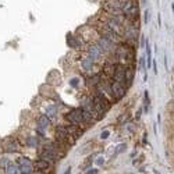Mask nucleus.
<instances>
[{
	"label": "nucleus",
	"instance_id": "nucleus-1",
	"mask_svg": "<svg viewBox=\"0 0 174 174\" xmlns=\"http://www.w3.org/2000/svg\"><path fill=\"white\" fill-rule=\"evenodd\" d=\"M92 102H93V106H95L96 111H98V116H99V117H103L106 114V111L109 110L107 98H106L105 95H102V93H98L92 99Z\"/></svg>",
	"mask_w": 174,
	"mask_h": 174
},
{
	"label": "nucleus",
	"instance_id": "nucleus-2",
	"mask_svg": "<svg viewBox=\"0 0 174 174\" xmlns=\"http://www.w3.org/2000/svg\"><path fill=\"white\" fill-rule=\"evenodd\" d=\"M66 118L72 124V126H82L84 123H87L84 118V110L82 109H75L71 110L68 114H66Z\"/></svg>",
	"mask_w": 174,
	"mask_h": 174
},
{
	"label": "nucleus",
	"instance_id": "nucleus-3",
	"mask_svg": "<svg viewBox=\"0 0 174 174\" xmlns=\"http://www.w3.org/2000/svg\"><path fill=\"white\" fill-rule=\"evenodd\" d=\"M110 89H111V96H113L114 99H121L124 96V93H126V85L121 84V82L114 81L110 85Z\"/></svg>",
	"mask_w": 174,
	"mask_h": 174
},
{
	"label": "nucleus",
	"instance_id": "nucleus-4",
	"mask_svg": "<svg viewBox=\"0 0 174 174\" xmlns=\"http://www.w3.org/2000/svg\"><path fill=\"white\" fill-rule=\"evenodd\" d=\"M100 33H102V38H106L107 41H110V42H113V43H117L118 41H120V35L116 33L111 28H109L107 25H103Z\"/></svg>",
	"mask_w": 174,
	"mask_h": 174
},
{
	"label": "nucleus",
	"instance_id": "nucleus-5",
	"mask_svg": "<svg viewBox=\"0 0 174 174\" xmlns=\"http://www.w3.org/2000/svg\"><path fill=\"white\" fill-rule=\"evenodd\" d=\"M18 167H20V171L22 174H31V171H32V163L27 157H20L18 159Z\"/></svg>",
	"mask_w": 174,
	"mask_h": 174
},
{
	"label": "nucleus",
	"instance_id": "nucleus-6",
	"mask_svg": "<svg viewBox=\"0 0 174 174\" xmlns=\"http://www.w3.org/2000/svg\"><path fill=\"white\" fill-rule=\"evenodd\" d=\"M113 79L116 82L126 84V67L124 66H116V68H114V74H113Z\"/></svg>",
	"mask_w": 174,
	"mask_h": 174
},
{
	"label": "nucleus",
	"instance_id": "nucleus-7",
	"mask_svg": "<svg viewBox=\"0 0 174 174\" xmlns=\"http://www.w3.org/2000/svg\"><path fill=\"white\" fill-rule=\"evenodd\" d=\"M41 157H42L43 160H46V162H54V160L57 159V152L45 148V149L42 150V153H41Z\"/></svg>",
	"mask_w": 174,
	"mask_h": 174
},
{
	"label": "nucleus",
	"instance_id": "nucleus-8",
	"mask_svg": "<svg viewBox=\"0 0 174 174\" xmlns=\"http://www.w3.org/2000/svg\"><path fill=\"white\" fill-rule=\"evenodd\" d=\"M100 54H102V49H100L98 45H92L89 48V50H88V57L92 59L93 61H95L96 59H99Z\"/></svg>",
	"mask_w": 174,
	"mask_h": 174
},
{
	"label": "nucleus",
	"instance_id": "nucleus-9",
	"mask_svg": "<svg viewBox=\"0 0 174 174\" xmlns=\"http://www.w3.org/2000/svg\"><path fill=\"white\" fill-rule=\"evenodd\" d=\"M3 148L7 150V152H17V150L20 149V145H18V142H15L14 139L9 138L6 144L3 145Z\"/></svg>",
	"mask_w": 174,
	"mask_h": 174
},
{
	"label": "nucleus",
	"instance_id": "nucleus-10",
	"mask_svg": "<svg viewBox=\"0 0 174 174\" xmlns=\"http://www.w3.org/2000/svg\"><path fill=\"white\" fill-rule=\"evenodd\" d=\"M113 42H110V41H107L106 38H100L99 39V43H98V46H99L102 50H110V49H113Z\"/></svg>",
	"mask_w": 174,
	"mask_h": 174
},
{
	"label": "nucleus",
	"instance_id": "nucleus-11",
	"mask_svg": "<svg viewBox=\"0 0 174 174\" xmlns=\"http://www.w3.org/2000/svg\"><path fill=\"white\" fill-rule=\"evenodd\" d=\"M124 35L127 36V38H131V39H137V36H138V29L135 28L132 25H130V27L126 28V31H124Z\"/></svg>",
	"mask_w": 174,
	"mask_h": 174
},
{
	"label": "nucleus",
	"instance_id": "nucleus-12",
	"mask_svg": "<svg viewBox=\"0 0 174 174\" xmlns=\"http://www.w3.org/2000/svg\"><path fill=\"white\" fill-rule=\"evenodd\" d=\"M49 117H46V116H42V117L39 118V123H38V130L39 131H43V130H46L49 127Z\"/></svg>",
	"mask_w": 174,
	"mask_h": 174
},
{
	"label": "nucleus",
	"instance_id": "nucleus-13",
	"mask_svg": "<svg viewBox=\"0 0 174 174\" xmlns=\"http://www.w3.org/2000/svg\"><path fill=\"white\" fill-rule=\"evenodd\" d=\"M6 173L7 174H21V171H20V167H18V166L13 164V163H9Z\"/></svg>",
	"mask_w": 174,
	"mask_h": 174
},
{
	"label": "nucleus",
	"instance_id": "nucleus-14",
	"mask_svg": "<svg viewBox=\"0 0 174 174\" xmlns=\"http://www.w3.org/2000/svg\"><path fill=\"white\" fill-rule=\"evenodd\" d=\"M93 66V60L92 59H89V57H87V59H84L82 60V68L85 70V71H88V70H91Z\"/></svg>",
	"mask_w": 174,
	"mask_h": 174
},
{
	"label": "nucleus",
	"instance_id": "nucleus-15",
	"mask_svg": "<svg viewBox=\"0 0 174 174\" xmlns=\"http://www.w3.org/2000/svg\"><path fill=\"white\" fill-rule=\"evenodd\" d=\"M132 77H134V71L131 68H126V84L130 85L132 82Z\"/></svg>",
	"mask_w": 174,
	"mask_h": 174
},
{
	"label": "nucleus",
	"instance_id": "nucleus-16",
	"mask_svg": "<svg viewBox=\"0 0 174 174\" xmlns=\"http://www.w3.org/2000/svg\"><path fill=\"white\" fill-rule=\"evenodd\" d=\"M48 166H49V162H46V160H39V162H36V164H35V167L38 168V170H46L48 168Z\"/></svg>",
	"mask_w": 174,
	"mask_h": 174
},
{
	"label": "nucleus",
	"instance_id": "nucleus-17",
	"mask_svg": "<svg viewBox=\"0 0 174 174\" xmlns=\"http://www.w3.org/2000/svg\"><path fill=\"white\" fill-rule=\"evenodd\" d=\"M114 68H116L114 66H109V64H107V66L105 67L106 74H107V75H113V74H114Z\"/></svg>",
	"mask_w": 174,
	"mask_h": 174
},
{
	"label": "nucleus",
	"instance_id": "nucleus-18",
	"mask_svg": "<svg viewBox=\"0 0 174 174\" xmlns=\"http://www.w3.org/2000/svg\"><path fill=\"white\" fill-rule=\"evenodd\" d=\"M146 54H148V67H150V64H152V59H150V49H149V46H146Z\"/></svg>",
	"mask_w": 174,
	"mask_h": 174
},
{
	"label": "nucleus",
	"instance_id": "nucleus-19",
	"mask_svg": "<svg viewBox=\"0 0 174 174\" xmlns=\"http://www.w3.org/2000/svg\"><path fill=\"white\" fill-rule=\"evenodd\" d=\"M99 81H100L99 77L96 75V77H93V78L91 79V81H88V84H89V85H93V84H96V82H99Z\"/></svg>",
	"mask_w": 174,
	"mask_h": 174
},
{
	"label": "nucleus",
	"instance_id": "nucleus-20",
	"mask_svg": "<svg viewBox=\"0 0 174 174\" xmlns=\"http://www.w3.org/2000/svg\"><path fill=\"white\" fill-rule=\"evenodd\" d=\"M109 134H110L109 131H103V132H102V135H100V138H102V139H106V138L109 137Z\"/></svg>",
	"mask_w": 174,
	"mask_h": 174
},
{
	"label": "nucleus",
	"instance_id": "nucleus-21",
	"mask_svg": "<svg viewBox=\"0 0 174 174\" xmlns=\"http://www.w3.org/2000/svg\"><path fill=\"white\" fill-rule=\"evenodd\" d=\"M126 148H127V146H126L124 144H123V145H120V146L117 148V153H120V152H123V150H126Z\"/></svg>",
	"mask_w": 174,
	"mask_h": 174
},
{
	"label": "nucleus",
	"instance_id": "nucleus-22",
	"mask_svg": "<svg viewBox=\"0 0 174 174\" xmlns=\"http://www.w3.org/2000/svg\"><path fill=\"white\" fill-rule=\"evenodd\" d=\"M148 21H149V11H145V24H148Z\"/></svg>",
	"mask_w": 174,
	"mask_h": 174
},
{
	"label": "nucleus",
	"instance_id": "nucleus-23",
	"mask_svg": "<svg viewBox=\"0 0 174 174\" xmlns=\"http://www.w3.org/2000/svg\"><path fill=\"white\" fill-rule=\"evenodd\" d=\"M98 173H99V171L96 170V168H92V170H88L87 171V174H98Z\"/></svg>",
	"mask_w": 174,
	"mask_h": 174
},
{
	"label": "nucleus",
	"instance_id": "nucleus-24",
	"mask_svg": "<svg viewBox=\"0 0 174 174\" xmlns=\"http://www.w3.org/2000/svg\"><path fill=\"white\" fill-rule=\"evenodd\" d=\"M70 84H71L72 87H77V85H78V79H71V81H70Z\"/></svg>",
	"mask_w": 174,
	"mask_h": 174
},
{
	"label": "nucleus",
	"instance_id": "nucleus-25",
	"mask_svg": "<svg viewBox=\"0 0 174 174\" xmlns=\"http://www.w3.org/2000/svg\"><path fill=\"white\" fill-rule=\"evenodd\" d=\"M102 163H103V159H98V160H96V164H102Z\"/></svg>",
	"mask_w": 174,
	"mask_h": 174
}]
</instances>
